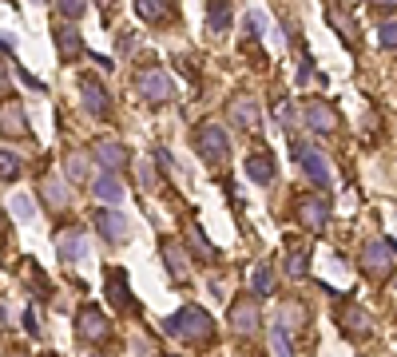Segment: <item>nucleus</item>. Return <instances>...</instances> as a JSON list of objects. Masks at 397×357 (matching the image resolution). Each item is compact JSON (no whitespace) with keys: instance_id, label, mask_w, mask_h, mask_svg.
<instances>
[{"instance_id":"473e14b6","label":"nucleus","mask_w":397,"mask_h":357,"mask_svg":"<svg viewBox=\"0 0 397 357\" xmlns=\"http://www.w3.org/2000/svg\"><path fill=\"white\" fill-rule=\"evenodd\" d=\"M378 40H381V48H397V20H381Z\"/></svg>"},{"instance_id":"f8f14e48","label":"nucleus","mask_w":397,"mask_h":357,"mask_svg":"<svg viewBox=\"0 0 397 357\" xmlns=\"http://www.w3.org/2000/svg\"><path fill=\"white\" fill-rule=\"evenodd\" d=\"M326 214H330V203L326 198H298V218H302V227H310V230H322L326 227Z\"/></svg>"},{"instance_id":"bb28decb","label":"nucleus","mask_w":397,"mask_h":357,"mask_svg":"<svg viewBox=\"0 0 397 357\" xmlns=\"http://www.w3.org/2000/svg\"><path fill=\"white\" fill-rule=\"evenodd\" d=\"M92 163H88V155H68V178H76V183H88V171Z\"/></svg>"},{"instance_id":"4468645a","label":"nucleus","mask_w":397,"mask_h":357,"mask_svg":"<svg viewBox=\"0 0 397 357\" xmlns=\"http://www.w3.org/2000/svg\"><path fill=\"white\" fill-rule=\"evenodd\" d=\"M95 159L104 163L108 171H124L131 155H127L124 143H115V139H99V143H95Z\"/></svg>"},{"instance_id":"412c9836","label":"nucleus","mask_w":397,"mask_h":357,"mask_svg":"<svg viewBox=\"0 0 397 357\" xmlns=\"http://www.w3.org/2000/svg\"><path fill=\"white\" fill-rule=\"evenodd\" d=\"M56 40H60V56H64V60H72V56L84 48V40H79V32L72 28V20L56 24Z\"/></svg>"},{"instance_id":"7ed1b4c3","label":"nucleus","mask_w":397,"mask_h":357,"mask_svg":"<svg viewBox=\"0 0 397 357\" xmlns=\"http://www.w3.org/2000/svg\"><path fill=\"white\" fill-rule=\"evenodd\" d=\"M79 108L92 115V119H108V115H111L108 88H104L99 76H92V72H84V76H79Z\"/></svg>"},{"instance_id":"e433bc0d","label":"nucleus","mask_w":397,"mask_h":357,"mask_svg":"<svg viewBox=\"0 0 397 357\" xmlns=\"http://www.w3.org/2000/svg\"><path fill=\"white\" fill-rule=\"evenodd\" d=\"M24 329H28L32 338H40V325H36V314H32V309H24Z\"/></svg>"},{"instance_id":"f3484780","label":"nucleus","mask_w":397,"mask_h":357,"mask_svg":"<svg viewBox=\"0 0 397 357\" xmlns=\"http://www.w3.org/2000/svg\"><path fill=\"white\" fill-rule=\"evenodd\" d=\"M231 0H206V28L215 36H222L226 28H231Z\"/></svg>"},{"instance_id":"f704fd0d","label":"nucleus","mask_w":397,"mask_h":357,"mask_svg":"<svg viewBox=\"0 0 397 357\" xmlns=\"http://www.w3.org/2000/svg\"><path fill=\"white\" fill-rule=\"evenodd\" d=\"M191 246H195V254H199V258H211V254H215V250H211V243H206L195 227H191Z\"/></svg>"},{"instance_id":"4be33fe9","label":"nucleus","mask_w":397,"mask_h":357,"mask_svg":"<svg viewBox=\"0 0 397 357\" xmlns=\"http://www.w3.org/2000/svg\"><path fill=\"white\" fill-rule=\"evenodd\" d=\"M135 12H139V20H147V24H163L167 12H171V0H135Z\"/></svg>"},{"instance_id":"a211bd4d","label":"nucleus","mask_w":397,"mask_h":357,"mask_svg":"<svg viewBox=\"0 0 397 357\" xmlns=\"http://www.w3.org/2000/svg\"><path fill=\"white\" fill-rule=\"evenodd\" d=\"M40 195H44V203L52 207V211H64V207H68V187H64L56 175L40 178Z\"/></svg>"},{"instance_id":"6e6552de","label":"nucleus","mask_w":397,"mask_h":357,"mask_svg":"<svg viewBox=\"0 0 397 357\" xmlns=\"http://www.w3.org/2000/svg\"><path fill=\"white\" fill-rule=\"evenodd\" d=\"M302 119H306V127L318 131V135H330V131L338 127V115H333V108H330V103H322V99L306 103V108H302Z\"/></svg>"},{"instance_id":"c756f323","label":"nucleus","mask_w":397,"mask_h":357,"mask_svg":"<svg viewBox=\"0 0 397 357\" xmlns=\"http://www.w3.org/2000/svg\"><path fill=\"white\" fill-rule=\"evenodd\" d=\"M52 4H56V12H60L64 20H79L84 8H88V0H52Z\"/></svg>"},{"instance_id":"2eb2a0df","label":"nucleus","mask_w":397,"mask_h":357,"mask_svg":"<svg viewBox=\"0 0 397 357\" xmlns=\"http://www.w3.org/2000/svg\"><path fill=\"white\" fill-rule=\"evenodd\" d=\"M231 119H235V127L254 131L258 127V103H254L251 96H238L235 103H231Z\"/></svg>"},{"instance_id":"7c9ffc66","label":"nucleus","mask_w":397,"mask_h":357,"mask_svg":"<svg viewBox=\"0 0 397 357\" xmlns=\"http://www.w3.org/2000/svg\"><path fill=\"white\" fill-rule=\"evenodd\" d=\"M302 322H306L302 306H294V302H290V306H282V318H278V325H286V329L294 334V329H302Z\"/></svg>"},{"instance_id":"393cba45","label":"nucleus","mask_w":397,"mask_h":357,"mask_svg":"<svg viewBox=\"0 0 397 357\" xmlns=\"http://www.w3.org/2000/svg\"><path fill=\"white\" fill-rule=\"evenodd\" d=\"M270 290H274V270H270V262H258L254 266V294L267 298Z\"/></svg>"},{"instance_id":"9b49d317","label":"nucleus","mask_w":397,"mask_h":357,"mask_svg":"<svg viewBox=\"0 0 397 357\" xmlns=\"http://www.w3.org/2000/svg\"><path fill=\"white\" fill-rule=\"evenodd\" d=\"M246 175H251V183H258V187H270L274 175H278L274 155H270V151H251V155H246Z\"/></svg>"},{"instance_id":"c85d7f7f","label":"nucleus","mask_w":397,"mask_h":357,"mask_svg":"<svg viewBox=\"0 0 397 357\" xmlns=\"http://www.w3.org/2000/svg\"><path fill=\"white\" fill-rule=\"evenodd\" d=\"M330 24H333L342 36H346V40H358V28H354V20H349L342 8H330Z\"/></svg>"},{"instance_id":"2f4dec72","label":"nucleus","mask_w":397,"mask_h":357,"mask_svg":"<svg viewBox=\"0 0 397 357\" xmlns=\"http://www.w3.org/2000/svg\"><path fill=\"white\" fill-rule=\"evenodd\" d=\"M12 214L20 218V223H32V218H36V207H32V198H28V195H16V198H12Z\"/></svg>"},{"instance_id":"423d86ee","label":"nucleus","mask_w":397,"mask_h":357,"mask_svg":"<svg viewBox=\"0 0 397 357\" xmlns=\"http://www.w3.org/2000/svg\"><path fill=\"white\" fill-rule=\"evenodd\" d=\"M95 230H99L108 243H115V246H124L127 238H131V223H127V218L115 211V207H104V211H95Z\"/></svg>"},{"instance_id":"9d476101","label":"nucleus","mask_w":397,"mask_h":357,"mask_svg":"<svg viewBox=\"0 0 397 357\" xmlns=\"http://www.w3.org/2000/svg\"><path fill=\"white\" fill-rule=\"evenodd\" d=\"M60 258L68 266H79V262L92 258V250H88V238H84V230H64L60 234Z\"/></svg>"},{"instance_id":"6ab92c4d","label":"nucleus","mask_w":397,"mask_h":357,"mask_svg":"<svg viewBox=\"0 0 397 357\" xmlns=\"http://www.w3.org/2000/svg\"><path fill=\"white\" fill-rule=\"evenodd\" d=\"M108 298H111L119 309H135V306H131V290H127V274L119 270V266L108 274Z\"/></svg>"},{"instance_id":"aec40b11","label":"nucleus","mask_w":397,"mask_h":357,"mask_svg":"<svg viewBox=\"0 0 397 357\" xmlns=\"http://www.w3.org/2000/svg\"><path fill=\"white\" fill-rule=\"evenodd\" d=\"M0 131H8V135H28V119L20 112V103H4V108H0Z\"/></svg>"},{"instance_id":"4c0bfd02","label":"nucleus","mask_w":397,"mask_h":357,"mask_svg":"<svg viewBox=\"0 0 397 357\" xmlns=\"http://www.w3.org/2000/svg\"><path fill=\"white\" fill-rule=\"evenodd\" d=\"M0 52H16V36H4V32H0Z\"/></svg>"},{"instance_id":"ddd939ff","label":"nucleus","mask_w":397,"mask_h":357,"mask_svg":"<svg viewBox=\"0 0 397 357\" xmlns=\"http://www.w3.org/2000/svg\"><path fill=\"white\" fill-rule=\"evenodd\" d=\"M92 187H95V198H99V203H111V207H115V203H124V195H127L119 171H104Z\"/></svg>"},{"instance_id":"c9c22d12","label":"nucleus","mask_w":397,"mask_h":357,"mask_svg":"<svg viewBox=\"0 0 397 357\" xmlns=\"http://www.w3.org/2000/svg\"><path fill=\"white\" fill-rule=\"evenodd\" d=\"M246 28H251V32H267V20H262V12H246Z\"/></svg>"},{"instance_id":"dca6fc26","label":"nucleus","mask_w":397,"mask_h":357,"mask_svg":"<svg viewBox=\"0 0 397 357\" xmlns=\"http://www.w3.org/2000/svg\"><path fill=\"white\" fill-rule=\"evenodd\" d=\"M231 325H235L238 334H254V329H258V306L246 302V298L235 302V306H231Z\"/></svg>"},{"instance_id":"ea45409f","label":"nucleus","mask_w":397,"mask_h":357,"mask_svg":"<svg viewBox=\"0 0 397 357\" xmlns=\"http://www.w3.org/2000/svg\"><path fill=\"white\" fill-rule=\"evenodd\" d=\"M378 4H389V0H378Z\"/></svg>"},{"instance_id":"0eeeda50","label":"nucleus","mask_w":397,"mask_h":357,"mask_svg":"<svg viewBox=\"0 0 397 357\" xmlns=\"http://www.w3.org/2000/svg\"><path fill=\"white\" fill-rule=\"evenodd\" d=\"M389 266H394V250H389V243H365L362 246V274L385 278L389 274Z\"/></svg>"},{"instance_id":"39448f33","label":"nucleus","mask_w":397,"mask_h":357,"mask_svg":"<svg viewBox=\"0 0 397 357\" xmlns=\"http://www.w3.org/2000/svg\"><path fill=\"white\" fill-rule=\"evenodd\" d=\"M135 88H139V96L147 99V103H167V99L175 96V80L167 76V72H159V68H151V72H139Z\"/></svg>"},{"instance_id":"1a4fd4ad","label":"nucleus","mask_w":397,"mask_h":357,"mask_svg":"<svg viewBox=\"0 0 397 357\" xmlns=\"http://www.w3.org/2000/svg\"><path fill=\"white\" fill-rule=\"evenodd\" d=\"M76 334L79 338H88V341H99L104 334H108V318H104V309H95V306H84L76 314Z\"/></svg>"},{"instance_id":"58836bf2","label":"nucleus","mask_w":397,"mask_h":357,"mask_svg":"<svg viewBox=\"0 0 397 357\" xmlns=\"http://www.w3.org/2000/svg\"><path fill=\"white\" fill-rule=\"evenodd\" d=\"M95 4H99L104 12H111V8H115V0H95Z\"/></svg>"},{"instance_id":"cd10ccee","label":"nucleus","mask_w":397,"mask_h":357,"mask_svg":"<svg viewBox=\"0 0 397 357\" xmlns=\"http://www.w3.org/2000/svg\"><path fill=\"white\" fill-rule=\"evenodd\" d=\"M270 341H274V354L278 357H294V349H290V329H286V325H274V329H270Z\"/></svg>"},{"instance_id":"a878e982","label":"nucleus","mask_w":397,"mask_h":357,"mask_svg":"<svg viewBox=\"0 0 397 357\" xmlns=\"http://www.w3.org/2000/svg\"><path fill=\"white\" fill-rule=\"evenodd\" d=\"M342 325H346L349 334H362L365 325H369V318H365L358 306H346V309H342Z\"/></svg>"},{"instance_id":"a19ab883","label":"nucleus","mask_w":397,"mask_h":357,"mask_svg":"<svg viewBox=\"0 0 397 357\" xmlns=\"http://www.w3.org/2000/svg\"><path fill=\"white\" fill-rule=\"evenodd\" d=\"M95 357H104V354H95Z\"/></svg>"},{"instance_id":"f257e3e1","label":"nucleus","mask_w":397,"mask_h":357,"mask_svg":"<svg viewBox=\"0 0 397 357\" xmlns=\"http://www.w3.org/2000/svg\"><path fill=\"white\" fill-rule=\"evenodd\" d=\"M163 329H167L171 338H183V341H211V329H215V325H211V318H206L199 306H183L163 322Z\"/></svg>"},{"instance_id":"b1692460","label":"nucleus","mask_w":397,"mask_h":357,"mask_svg":"<svg viewBox=\"0 0 397 357\" xmlns=\"http://www.w3.org/2000/svg\"><path fill=\"white\" fill-rule=\"evenodd\" d=\"M163 262H167V270H171V278H179V282H187V258H183V250L175 243H163Z\"/></svg>"},{"instance_id":"20e7f679","label":"nucleus","mask_w":397,"mask_h":357,"mask_svg":"<svg viewBox=\"0 0 397 357\" xmlns=\"http://www.w3.org/2000/svg\"><path fill=\"white\" fill-rule=\"evenodd\" d=\"M290 151H294V159L302 163V175L310 178L314 187H330V183H333L330 163H326V155H322V151H314V147H306V143H294Z\"/></svg>"},{"instance_id":"5701e85b","label":"nucleus","mask_w":397,"mask_h":357,"mask_svg":"<svg viewBox=\"0 0 397 357\" xmlns=\"http://www.w3.org/2000/svg\"><path fill=\"white\" fill-rule=\"evenodd\" d=\"M286 274H290V278L306 274V246H298V238H290V243H286Z\"/></svg>"},{"instance_id":"f03ea898","label":"nucleus","mask_w":397,"mask_h":357,"mask_svg":"<svg viewBox=\"0 0 397 357\" xmlns=\"http://www.w3.org/2000/svg\"><path fill=\"white\" fill-rule=\"evenodd\" d=\"M195 151H199V159L206 163H222L231 155V139H226V131L219 123H199L195 127Z\"/></svg>"},{"instance_id":"72a5a7b5","label":"nucleus","mask_w":397,"mask_h":357,"mask_svg":"<svg viewBox=\"0 0 397 357\" xmlns=\"http://www.w3.org/2000/svg\"><path fill=\"white\" fill-rule=\"evenodd\" d=\"M20 175V159L12 151H0V178H16Z\"/></svg>"}]
</instances>
